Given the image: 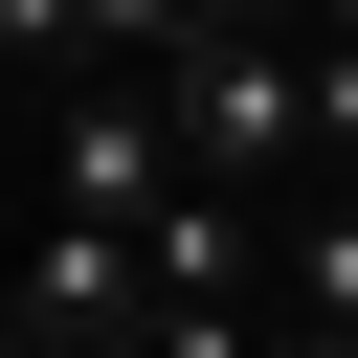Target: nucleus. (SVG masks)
Masks as SVG:
<instances>
[{
  "label": "nucleus",
  "mask_w": 358,
  "mask_h": 358,
  "mask_svg": "<svg viewBox=\"0 0 358 358\" xmlns=\"http://www.w3.org/2000/svg\"><path fill=\"white\" fill-rule=\"evenodd\" d=\"M179 201V90L157 67H90L67 134H45V224H157Z\"/></svg>",
  "instance_id": "nucleus-1"
},
{
  "label": "nucleus",
  "mask_w": 358,
  "mask_h": 358,
  "mask_svg": "<svg viewBox=\"0 0 358 358\" xmlns=\"http://www.w3.org/2000/svg\"><path fill=\"white\" fill-rule=\"evenodd\" d=\"M291 313L358 358V201H291Z\"/></svg>",
  "instance_id": "nucleus-2"
},
{
  "label": "nucleus",
  "mask_w": 358,
  "mask_h": 358,
  "mask_svg": "<svg viewBox=\"0 0 358 358\" xmlns=\"http://www.w3.org/2000/svg\"><path fill=\"white\" fill-rule=\"evenodd\" d=\"M0 67H90V0H0Z\"/></svg>",
  "instance_id": "nucleus-3"
}]
</instances>
